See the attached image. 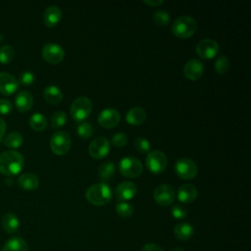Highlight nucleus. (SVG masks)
<instances>
[{"label": "nucleus", "instance_id": "f257e3e1", "mask_svg": "<svg viewBox=\"0 0 251 251\" xmlns=\"http://www.w3.org/2000/svg\"><path fill=\"white\" fill-rule=\"evenodd\" d=\"M25 166L24 156L15 150H8L0 155V173L6 176L18 175Z\"/></svg>", "mask_w": 251, "mask_h": 251}, {"label": "nucleus", "instance_id": "f03ea898", "mask_svg": "<svg viewBox=\"0 0 251 251\" xmlns=\"http://www.w3.org/2000/svg\"><path fill=\"white\" fill-rule=\"evenodd\" d=\"M113 192L111 187L104 182L91 185L85 193L87 201L94 206H103L109 203L112 199Z\"/></svg>", "mask_w": 251, "mask_h": 251}, {"label": "nucleus", "instance_id": "7ed1b4c3", "mask_svg": "<svg viewBox=\"0 0 251 251\" xmlns=\"http://www.w3.org/2000/svg\"><path fill=\"white\" fill-rule=\"evenodd\" d=\"M197 30V22L189 16L176 18L172 25V32L178 38H188Z\"/></svg>", "mask_w": 251, "mask_h": 251}, {"label": "nucleus", "instance_id": "20e7f679", "mask_svg": "<svg viewBox=\"0 0 251 251\" xmlns=\"http://www.w3.org/2000/svg\"><path fill=\"white\" fill-rule=\"evenodd\" d=\"M92 102L85 96L77 97L71 105V115L75 122H83L90 115Z\"/></svg>", "mask_w": 251, "mask_h": 251}, {"label": "nucleus", "instance_id": "39448f33", "mask_svg": "<svg viewBox=\"0 0 251 251\" xmlns=\"http://www.w3.org/2000/svg\"><path fill=\"white\" fill-rule=\"evenodd\" d=\"M72 146V139L67 131L59 130L52 134L50 138V147L54 154L62 156L69 152Z\"/></svg>", "mask_w": 251, "mask_h": 251}, {"label": "nucleus", "instance_id": "423d86ee", "mask_svg": "<svg viewBox=\"0 0 251 251\" xmlns=\"http://www.w3.org/2000/svg\"><path fill=\"white\" fill-rule=\"evenodd\" d=\"M119 171L122 176L127 178H134L142 174L143 167L139 160L131 156L124 157L119 163Z\"/></svg>", "mask_w": 251, "mask_h": 251}, {"label": "nucleus", "instance_id": "0eeeda50", "mask_svg": "<svg viewBox=\"0 0 251 251\" xmlns=\"http://www.w3.org/2000/svg\"><path fill=\"white\" fill-rule=\"evenodd\" d=\"M145 165L147 169L154 175H159L163 173L168 165L167 156L159 150H153L148 152Z\"/></svg>", "mask_w": 251, "mask_h": 251}, {"label": "nucleus", "instance_id": "6e6552de", "mask_svg": "<svg viewBox=\"0 0 251 251\" xmlns=\"http://www.w3.org/2000/svg\"><path fill=\"white\" fill-rule=\"evenodd\" d=\"M175 172L182 179H191L197 176L198 167L191 159L180 158L175 163Z\"/></svg>", "mask_w": 251, "mask_h": 251}, {"label": "nucleus", "instance_id": "1a4fd4ad", "mask_svg": "<svg viewBox=\"0 0 251 251\" xmlns=\"http://www.w3.org/2000/svg\"><path fill=\"white\" fill-rule=\"evenodd\" d=\"M195 50L200 58L209 60L215 58L218 55L220 46L216 40L212 38H204L197 43Z\"/></svg>", "mask_w": 251, "mask_h": 251}, {"label": "nucleus", "instance_id": "9d476101", "mask_svg": "<svg viewBox=\"0 0 251 251\" xmlns=\"http://www.w3.org/2000/svg\"><path fill=\"white\" fill-rule=\"evenodd\" d=\"M43 59L49 64H59L65 57L64 49L56 43H46L42 47L41 51Z\"/></svg>", "mask_w": 251, "mask_h": 251}, {"label": "nucleus", "instance_id": "9b49d317", "mask_svg": "<svg viewBox=\"0 0 251 251\" xmlns=\"http://www.w3.org/2000/svg\"><path fill=\"white\" fill-rule=\"evenodd\" d=\"M90 156L94 159H102L110 152V141L103 136L96 137L88 147Z\"/></svg>", "mask_w": 251, "mask_h": 251}, {"label": "nucleus", "instance_id": "f8f14e48", "mask_svg": "<svg viewBox=\"0 0 251 251\" xmlns=\"http://www.w3.org/2000/svg\"><path fill=\"white\" fill-rule=\"evenodd\" d=\"M97 121L102 127L113 128L120 123L121 115L114 108H105L99 113Z\"/></svg>", "mask_w": 251, "mask_h": 251}, {"label": "nucleus", "instance_id": "ddd939ff", "mask_svg": "<svg viewBox=\"0 0 251 251\" xmlns=\"http://www.w3.org/2000/svg\"><path fill=\"white\" fill-rule=\"evenodd\" d=\"M154 199L161 206H169L175 200V189L169 184H160L154 190Z\"/></svg>", "mask_w": 251, "mask_h": 251}, {"label": "nucleus", "instance_id": "4468645a", "mask_svg": "<svg viewBox=\"0 0 251 251\" xmlns=\"http://www.w3.org/2000/svg\"><path fill=\"white\" fill-rule=\"evenodd\" d=\"M137 193V186L132 181H123L116 187L115 194L117 200L120 202H126L131 200Z\"/></svg>", "mask_w": 251, "mask_h": 251}, {"label": "nucleus", "instance_id": "2eb2a0df", "mask_svg": "<svg viewBox=\"0 0 251 251\" xmlns=\"http://www.w3.org/2000/svg\"><path fill=\"white\" fill-rule=\"evenodd\" d=\"M204 73L203 63L198 59H191L186 62L183 68V74L190 80L199 79Z\"/></svg>", "mask_w": 251, "mask_h": 251}, {"label": "nucleus", "instance_id": "dca6fc26", "mask_svg": "<svg viewBox=\"0 0 251 251\" xmlns=\"http://www.w3.org/2000/svg\"><path fill=\"white\" fill-rule=\"evenodd\" d=\"M176 196L179 202L190 204L196 200L198 196V190L194 184L184 183L178 187Z\"/></svg>", "mask_w": 251, "mask_h": 251}, {"label": "nucleus", "instance_id": "f3484780", "mask_svg": "<svg viewBox=\"0 0 251 251\" xmlns=\"http://www.w3.org/2000/svg\"><path fill=\"white\" fill-rule=\"evenodd\" d=\"M19 88L18 79L8 74V73H0V93L4 95H11L15 93Z\"/></svg>", "mask_w": 251, "mask_h": 251}, {"label": "nucleus", "instance_id": "a211bd4d", "mask_svg": "<svg viewBox=\"0 0 251 251\" xmlns=\"http://www.w3.org/2000/svg\"><path fill=\"white\" fill-rule=\"evenodd\" d=\"M62 20V11L58 6L52 5L46 8L43 14V21L46 26L54 27Z\"/></svg>", "mask_w": 251, "mask_h": 251}, {"label": "nucleus", "instance_id": "6ab92c4d", "mask_svg": "<svg viewBox=\"0 0 251 251\" xmlns=\"http://www.w3.org/2000/svg\"><path fill=\"white\" fill-rule=\"evenodd\" d=\"M15 104L20 112H27L32 107L33 97L29 91L22 90L17 94L15 98Z\"/></svg>", "mask_w": 251, "mask_h": 251}, {"label": "nucleus", "instance_id": "aec40b11", "mask_svg": "<svg viewBox=\"0 0 251 251\" xmlns=\"http://www.w3.org/2000/svg\"><path fill=\"white\" fill-rule=\"evenodd\" d=\"M146 119V112L141 107L130 108L126 115V121L131 126H139L144 123Z\"/></svg>", "mask_w": 251, "mask_h": 251}, {"label": "nucleus", "instance_id": "412c9836", "mask_svg": "<svg viewBox=\"0 0 251 251\" xmlns=\"http://www.w3.org/2000/svg\"><path fill=\"white\" fill-rule=\"evenodd\" d=\"M19 185L25 190H34L39 185L38 177L32 173H25L18 178Z\"/></svg>", "mask_w": 251, "mask_h": 251}, {"label": "nucleus", "instance_id": "4be33fe9", "mask_svg": "<svg viewBox=\"0 0 251 251\" xmlns=\"http://www.w3.org/2000/svg\"><path fill=\"white\" fill-rule=\"evenodd\" d=\"M194 233L193 226L188 223H179L174 227L175 236L181 241H186L192 237Z\"/></svg>", "mask_w": 251, "mask_h": 251}, {"label": "nucleus", "instance_id": "5701e85b", "mask_svg": "<svg viewBox=\"0 0 251 251\" xmlns=\"http://www.w3.org/2000/svg\"><path fill=\"white\" fill-rule=\"evenodd\" d=\"M44 99L53 105L59 104L63 100V92L56 85H48L43 91Z\"/></svg>", "mask_w": 251, "mask_h": 251}, {"label": "nucleus", "instance_id": "b1692460", "mask_svg": "<svg viewBox=\"0 0 251 251\" xmlns=\"http://www.w3.org/2000/svg\"><path fill=\"white\" fill-rule=\"evenodd\" d=\"M20 227L19 218L13 213H7L2 218V228L7 233H15Z\"/></svg>", "mask_w": 251, "mask_h": 251}, {"label": "nucleus", "instance_id": "393cba45", "mask_svg": "<svg viewBox=\"0 0 251 251\" xmlns=\"http://www.w3.org/2000/svg\"><path fill=\"white\" fill-rule=\"evenodd\" d=\"M2 251H28V246L22 237L16 236L6 241Z\"/></svg>", "mask_w": 251, "mask_h": 251}, {"label": "nucleus", "instance_id": "a878e982", "mask_svg": "<svg viewBox=\"0 0 251 251\" xmlns=\"http://www.w3.org/2000/svg\"><path fill=\"white\" fill-rule=\"evenodd\" d=\"M23 141H24V137L23 135L20 133V132H17V131H13V132H10L8 133L5 137H4V145L8 148H11V149H17L19 148L22 144H23Z\"/></svg>", "mask_w": 251, "mask_h": 251}, {"label": "nucleus", "instance_id": "bb28decb", "mask_svg": "<svg viewBox=\"0 0 251 251\" xmlns=\"http://www.w3.org/2000/svg\"><path fill=\"white\" fill-rule=\"evenodd\" d=\"M29 126L35 131H42L47 126V120L41 113H35L29 118Z\"/></svg>", "mask_w": 251, "mask_h": 251}, {"label": "nucleus", "instance_id": "cd10ccee", "mask_svg": "<svg viewBox=\"0 0 251 251\" xmlns=\"http://www.w3.org/2000/svg\"><path fill=\"white\" fill-rule=\"evenodd\" d=\"M115 171H116L115 164H114L113 162L107 161V162L102 163V164L99 166L98 174H99L100 178L107 180V179L111 178V177L114 176Z\"/></svg>", "mask_w": 251, "mask_h": 251}, {"label": "nucleus", "instance_id": "c85d7f7f", "mask_svg": "<svg viewBox=\"0 0 251 251\" xmlns=\"http://www.w3.org/2000/svg\"><path fill=\"white\" fill-rule=\"evenodd\" d=\"M116 212L122 218H129L132 216L134 209L131 204L127 202H119L116 205Z\"/></svg>", "mask_w": 251, "mask_h": 251}, {"label": "nucleus", "instance_id": "c756f323", "mask_svg": "<svg viewBox=\"0 0 251 251\" xmlns=\"http://www.w3.org/2000/svg\"><path fill=\"white\" fill-rule=\"evenodd\" d=\"M153 22L159 26H166L171 22V17L168 12L164 10H158L153 14Z\"/></svg>", "mask_w": 251, "mask_h": 251}, {"label": "nucleus", "instance_id": "7c9ffc66", "mask_svg": "<svg viewBox=\"0 0 251 251\" xmlns=\"http://www.w3.org/2000/svg\"><path fill=\"white\" fill-rule=\"evenodd\" d=\"M67 123V115L63 111L55 112L51 117V126L53 128H60Z\"/></svg>", "mask_w": 251, "mask_h": 251}, {"label": "nucleus", "instance_id": "2f4dec72", "mask_svg": "<svg viewBox=\"0 0 251 251\" xmlns=\"http://www.w3.org/2000/svg\"><path fill=\"white\" fill-rule=\"evenodd\" d=\"M15 55V51L10 45H3L0 47V63L8 64L10 63Z\"/></svg>", "mask_w": 251, "mask_h": 251}, {"label": "nucleus", "instance_id": "473e14b6", "mask_svg": "<svg viewBox=\"0 0 251 251\" xmlns=\"http://www.w3.org/2000/svg\"><path fill=\"white\" fill-rule=\"evenodd\" d=\"M76 132H77V135L80 136L81 138L83 139H87L89 137L92 136L93 134V128H92V126L87 123V122H82L80 123L77 127H76Z\"/></svg>", "mask_w": 251, "mask_h": 251}, {"label": "nucleus", "instance_id": "72a5a7b5", "mask_svg": "<svg viewBox=\"0 0 251 251\" xmlns=\"http://www.w3.org/2000/svg\"><path fill=\"white\" fill-rule=\"evenodd\" d=\"M215 71L217 74L219 75H224L226 74L228 69H229V61L226 56H220L217 61L215 62Z\"/></svg>", "mask_w": 251, "mask_h": 251}, {"label": "nucleus", "instance_id": "f704fd0d", "mask_svg": "<svg viewBox=\"0 0 251 251\" xmlns=\"http://www.w3.org/2000/svg\"><path fill=\"white\" fill-rule=\"evenodd\" d=\"M133 145L135 147V149L140 152V153H146V152H150V142L148 139H146L145 137H137L134 141H133Z\"/></svg>", "mask_w": 251, "mask_h": 251}, {"label": "nucleus", "instance_id": "c9c22d12", "mask_svg": "<svg viewBox=\"0 0 251 251\" xmlns=\"http://www.w3.org/2000/svg\"><path fill=\"white\" fill-rule=\"evenodd\" d=\"M34 79H35V76H34V74L32 72L24 71L20 74L18 82H20L22 85L27 86V85L32 84L34 82Z\"/></svg>", "mask_w": 251, "mask_h": 251}, {"label": "nucleus", "instance_id": "e433bc0d", "mask_svg": "<svg viewBox=\"0 0 251 251\" xmlns=\"http://www.w3.org/2000/svg\"><path fill=\"white\" fill-rule=\"evenodd\" d=\"M111 142L116 147H123V146H125L127 143V136L126 135V133H124L122 131L116 132L112 136Z\"/></svg>", "mask_w": 251, "mask_h": 251}, {"label": "nucleus", "instance_id": "4c0bfd02", "mask_svg": "<svg viewBox=\"0 0 251 251\" xmlns=\"http://www.w3.org/2000/svg\"><path fill=\"white\" fill-rule=\"evenodd\" d=\"M172 216L176 219V220H182L187 216V210L184 206L179 205V204H176L172 207Z\"/></svg>", "mask_w": 251, "mask_h": 251}, {"label": "nucleus", "instance_id": "58836bf2", "mask_svg": "<svg viewBox=\"0 0 251 251\" xmlns=\"http://www.w3.org/2000/svg\"><path fill=\"white\" fill-rule=\"evenodd\" d=\"M13 106L10 100L8 99H0V114L8 115L12 112Z\"/></svg>", "mask_w": 251, "mask_h": 251}, {"label": "nucleus", "instance_id": "ea45409f", "mask_svg": "<svg viewBox=\"0 0 251 251\" xmlns=\"http://www.w3.org/2000/svg\"><path fill=\"white\" fill-rule=\"evenodd\" d=\"M142 251H164V250L162 249V247H160L155 243H147L143 246Z\"/></svg>", "mask_w": 251, "mask_h": 251}, {"label": "nucleus", "instance_id": "a19ab883", "mask_svg": "<svg viewBox=\"0 0 251 251\" xmlns=\"http://www.w3.org/2000/svg\"><path fill=\"white\" fill-rule=\"evenodd\" d=\"M6 132V122L0 118V141L4 137V134Z\"/></svg>", "mask_w": 251, "mask_h": 251}, {"label": "nucleus", "instance_id": "79ce46f5", "mask_svg": "<svg viewBox=\"0 0 251 251\" xmlns=\"http://www.w3.org/2000/svg\"><path fill=\"white\" fill-rule=\"evenodd\" d=\"M145 4L149 5V6H152V7H158L160 6L161 4H163V0H144L143 1Z\"/></svg>", "mask_w": 251, "mask_h": 251}, {"label": "nucleus", "instance_id": "37998d69", "mask_svg": "<svg viewBox=\"0 0 251 251\" xmlns=\"http://www.w3.org/2000/svg\"><path fill=\"white\" fill-rule=\"evenodd\" d=\"M170 251H184V250L182 248H180V247H174Z\"/></svg>", "mask_w": 251, "mask_h": 251}]
</instances>
